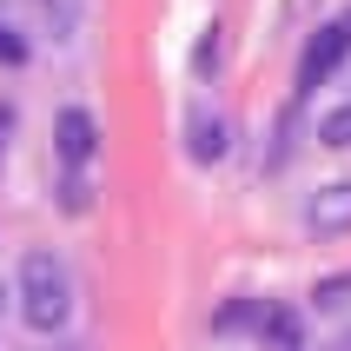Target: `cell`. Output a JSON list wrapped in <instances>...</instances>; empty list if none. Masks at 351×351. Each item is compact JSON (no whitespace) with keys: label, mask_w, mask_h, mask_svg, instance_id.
I'll use <instances>...</instances> for the list:
<instances>
[{"label":"cell","mask_w":351,"mask_h":351,"mask_svg":"<svg viewBox=\"0 0 351 351\" xmlns=\"http://www.w3.org/2000/svg\"><path fill=\"white\" fill-rule=\"evenodd\" d=\"M265 312H272L265 298H239V305H226V312L213 318V332H245V325H252V332H265Z\"/></svg>","instance_id":"obj_6"},{"label":"cell","mask_w":351,"mask_h":351,"mask_svg":"<svg viewBox=\"0 0 351 351\" xmlns=\"http://www.w3.org/2000/svg\"><path fill=\"white\" fill-rule=\"evenodd\" d=\"M338 351H351V332H345V338H338Z\"/></svg>","instance_id":"obj_13"},{"label":"cell","mask_w":351,"mask_h":351,"mask_svg":"<svg viewBox=\"0 0 351 351\" xmlns=\"http://www.w3.org/2000/svg\"><path fill=\"white\" fill-rule=\"evenodd\" d=\"M318 139L325 146H351V106H332V113L318 119Z\"/></svg>","instance_id":"obj_7"},{"label":"cell","mask_w":351,"mask_h":351,"mask_svg":"<svg viewBox=\"0 0 351 351\" xmlns=\"http://www.w3.org/2000/svg\"><path fill=\"white\" fill-rule=\"evenodd\" d=\"M305 226H312L318 239H332V232H351V186H325V193L305 206Z\"/></svg>","instance_id":"obj_4"},{"label":"cell","mask_w":351,"mask_h":351,"mask_svg":"<svg viewBox=\"0 0 351 351\" xmlns=\"http://www.w3.org/2000/svg\"><path fill=\"white\" fill-rule=\"evenodd\" d=\"M193 159H199V166L226 159V119H213V113H193Z\"/></svg>","instance_id":"obj_5"},{"label":"cell","mask_w":351,"mask_h":351,"mask_svg":"<svg viewBox=\"0 0 351 351\" xmlns=\"http://www.w3.org/2000/svg\"><path fill=\"white\" fill-rule=\"evenodd\" d=\"M60 206H66V213H86V186L66 179V186H60Z\"/></svg>","instance_id":"obj_10"},{"label":"cell","mask_w":351,"mask_h":351,"mask_svg":"<svg viewBox=\"0 0 351 351\" xmlns=\"http://www.w3.org/2000/svg\"><path fill=\"white\" fill-rule=\"evenodd\" d=\"M66 312H73V278H66V265L53 252H27L20 258V318L34 332H60Z\"/></svg>","instance_id":"obj_1"},{"label":"cell","mask_w":351,"mask_h":351,"mask_svg":"<svg viewBox=\"0 0 351 351\" xmlns=\"http://www.w3.org/2000/svg\"><path fill=\"white\" fill-rule=\"evenodd\" d=\"M0 60H7V66H20V60H27V40H20L14 27H0Z\"/></svg>","instance_id":"obj_9"},{"label":"cell","mask_w":351,"mask_h":351,"mask_svg":"<svg viewBox=\"0 0 351 351\" xmlns=\"http://www.w3.org/2000/svg\"><path fill=\"white\" fill-rule=\"evenodd\" d=\"M193 60H199V66H213V60H219V27H206V40H199Z\"/></svg>","instance_id":"obj_11"},{"label":"cell","mask_w":351,"mask_h":351,"mask_svg":"<svg viewBox=\"0 0 351 351\" xmlns=\"http://www.w3.org/2000/svg\"><path fill=\"white\" fill-rule=\"evenodd\" d=\"M312 298H318V305H345V298H351V272H338V278H318V285H312Z\"/></svg>","instance_id":"obj_8"},{"label":"cell","mask_w":351,"mask_h":351,"mask_svg":"<svg viewBox=\"0 0 351 351\" xmlns=\"http://www.w3.org/2000/svg\"><path fill=\"white\" fill-rule=\"evenodd\" d=\"M7 133H14V106H0V153H7Z\"/></svg>","instance_id":"obj_12"},{"label":"cell","mask_w":351,"mask_h":351,"mask_svg":"<svg viewBox=\"0 0 351 351\" xmlns=\"http://www.w3.org/2000/svg\"><path fill=\"white\" fill-rule=\"evenodd\" d=\"M53 146H60V159H66V166H86V159H93V146H99L93 113H86V106H60V119H53Z\"/></svg>","instance_id":"obj_3"},{"label":"cell","mask_w":351,"mask_h":351,"mask_svg":"<svg viewBox=\"0 0 351 351\" xmlns=\"http://www.w3.org/2000/svg\"><path fill=\"white\" fill-rule=\"evenodd\" d=\"M345 53H351V14L312 34V47H305V60H298V93L325 86V80H332L338 66H345Z\"/></svg>","instance_id":"obj_2"}]
</instances>
